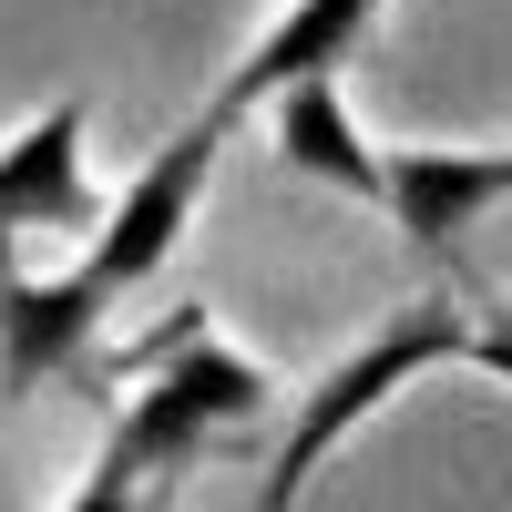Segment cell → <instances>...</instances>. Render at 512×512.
<instances>
[{
  "label": "cell",
  "instance_id": "1",
  "mask_svg": "<svg viewBox=\"0 0 512 512\" xmlns=\"http://www.w3.org/2000/svg\"><path fill=\"white\" fill-rule=\"evenodd\" d=\"M103 379H123L113 420H103V472L144 482V492L164 472H185V461H205L216 441L256 431V410H267V369L236 359L205 328V308H175L164 328H144Z\"/></svg>",
  "mask_w": 512,
  "mask_h": 512
},
{
  "label": "cell",
  "instance_id": "2",
  "mask_svg": "<svg viewBox=\"0 0 512 512\" xmlns=\"http://www.w3.org/2000/svg\"><path fill=\"white\" fill-rule=\"evenodd\" d=\"M461 338H472V308H461V297H410V308H390L349 359H328L308 390H297L287 431H277V451H267L256 512H297L308 472H328V451L349 441L359 420H379L400 390H420L431 369H461Z\"/></svg>",
  "mask_w": 512,
  "mask_h": 512
},
{
  "label": "cell",
  "instance_id": "3",
  "mask_svg": "<svg viewBox=\"0 0 512 512\" xmlns=\"http://www.w3.org/2000/svg\"><path fill=\"white\" fill-rule=\"evenodd\" d=\"M226 103H205L175 144H164L134 185H123L113 205H103V226H93V256H82V277H93L103 297H134L144 277H164L175 267V246H185V226H195V205H205V175H216V144H226Z\"/></svg>",
  "mask_w": 512,
  "mask_h": 512
},
{
  "label": "cell",
  "instance_id": "4",
  "mask_svg": "<svg viewBox=\"0 0 512 512\" xmlns=\"http://www.w3.org/2000/svg\"><path fill=\"white\" fill-rule=\"evenodd\" d=\"M502 195H512V144H379V205L420 256H461V236Z\"/></svg>",
  "mask_w": 512,
  "mask_h": 512
},
{
  "label": "cell",
  "instance_id": "5",
  "mask_svg": "<svg viewBox=\"0 0 512 512\" xmlns=\"http://www.w3.org/2000/svg\"><path fill=\"white\" fill-rule=\"evenodd\" d=\"M113 297L62 267V277H31V267H0V400H31L52 379H93V338H103Z\"/></svg>",
  "mask_w": 512,
  "mask_h": 512
},
{
  "label": "cell",
  "instance_id": "6",
  "mask_svg": "<svg viewBox=\"0 0 512 512\" xmlns=\"http://www.w3.org/2000/svg\"><path fill=\"white\" fill-rule=\"evenodd\" d=\"M82 134H93V113L62 93L0 144V267H21V236L41 226H103L93 185H82Z\"/></svg>",
  "mask_w": 512,
  "mask_h": 512
},
{
  "label": "cell",
  "instance_id": "7",
  "mask_svg": "<svg viewBox=\"0 0 512 512\" xmlns=\"http://www.w3.org/2000/svg\"><path fill=\"white\" fill-rule=\"evenodd\" d=\"M379 11L390 0H287V11L246 41V62L226 72V113H256L267 93H287V82H308V72H349L359 52H369V31H379Z\"/></svg>",
  "mask_w": 512,
  "mask_h": 512
},
{
  "label": "cell",
  "instance_id": "8",
  "mask_svg": "<svg viewBox=\"0 0 512 512\" xmlns=\"http://www.w3.org/2000/svg\"><path fill=\"white\" fill-rule=\"evenodd\" d=\"M267 123H277L287 175L379 205V144L359 134V113H349V72H308V82H287V93H267Z\"/></svg>",
  "mask_w": 512,
  "mask_h": 512
},
{
  "label": "cell",
  "instance_id": "9",
  "mask_svg": "<svg viewBox=\"0 0 512 512\" xmlns=\"http://www.w3.org/2000/svg\"><path fill=\"white\" fill-rule=\"evenodd\" d=\"M461 369H492L502 390H512V308L472 297V338H461Z\"/></svg>",
  "mask_w": 512,
  "mask_h": 512
},
{
  "label": "cell",
  "instance_id": "10",
  "mask_svg": "<svg viewBox=\"0 0 512 512\" xmlns=\"http://www.w3.org/2000/svg\"><path fill=\"white\" fill-rule=\"evenodd\" d=\"M62 512H154V492L144 482H123V472H103V461H93V482H82Z\"/></svg>",
  "mask_w": 512,
  "mask_h": 512
}]
</instances>
